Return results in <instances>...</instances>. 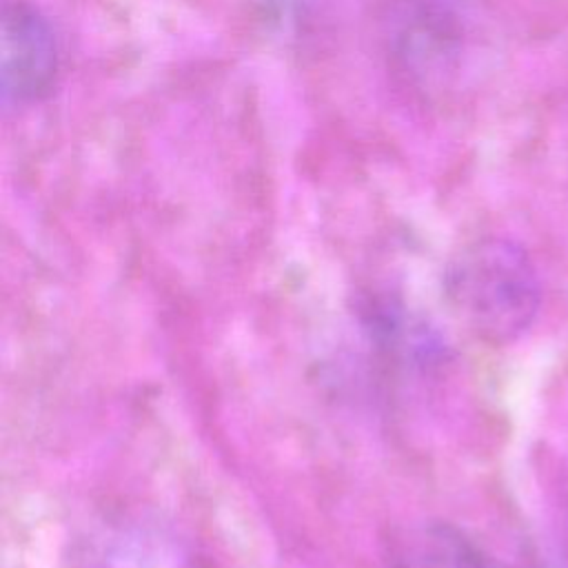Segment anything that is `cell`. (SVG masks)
Here are the masks:
<instances>
[{"mask_svg": "<svg viewBox=\"0 0 568 568\" xmlns=\"http://www.w3.org/2000/svg\"><path fill=\"white\" fill-rule=\"evenodd\" d=\"M444 295L468 333L504 346L532 324L539 308V277L517 242L481 237L450 257Z\"/></svg>", "mask_w": 568, "mask_h": 568, "instance_id": "1", "label": "cell"}, {"mask_svg": "<svg viewBox=\"0 0 568 568\" xmlns=\"http://www.w3.org/2000/svg\"><path fill=\"white\" fill-rule=\"evenodd\" d=\"M0 84L7 104L47 98L58 78V44L47 18L24 0L2 4Z\"/></svg>", "mask_w": 568, "mask_h": 568, "instance_id": "2", "label": "cell"}, {"mask_svg": "<svg viewBox=\"0 0 568 568\" xmlns=\"http://www.w3.org/2000/svg\"><path fill=\"white\" fill-rule=\"evenodd\" d=\"M464 24L444 0H402L390 27V51L415 80L450 73L459 60Z\"/></svg>", "mask_w": 568, "mask_h": 568, "instance_id": "3", "label": "cell"}, {"mask_svg": "<svg viewBox=\"0 0 568 568\" xmlns=\"http://www.w3.org/2000/svg\"><path fill=\"white\" fill-rule=\"evenodd\" d=\"M73 568H195L182 537L149 517H120L95 528L78 548Z\"/></svg>", "mask_w": 568, "mask_h": 568, "instance_id": "4", "label": "cell"}, {"mask_svg": "<svg viewBox=\"0 0 568 568\" xmlns=\"http://www.w3.org/2000/svg\"><path fill=\"white\" fill-rule=\"evenodd\" d=\"M388 568H486L479 548L453 524L419 521L402 528L386 557Z\"/></svg>", "mask_w": 568, "mask_h": 568, "instance_id": "5", "label": "cell"}]
</instances>
